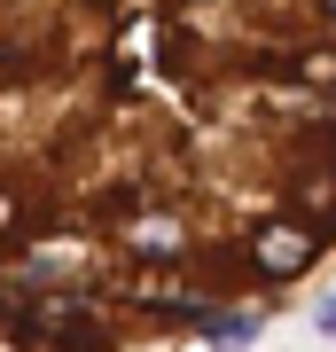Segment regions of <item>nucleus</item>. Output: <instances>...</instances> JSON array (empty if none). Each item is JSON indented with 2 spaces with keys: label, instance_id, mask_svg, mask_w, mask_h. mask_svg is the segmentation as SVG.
Masks as SVG:
<instances>
[{
  "label": "nucleus",
  "instance_id": "f257e3e1",
  "mask_svg": "<svg viewBox=\"0 0 336 352\" xmlns=\"http://www.w3.org/2000/svg\"><path fill=\"white\" fill-rule=\"evenodd\" d=\"M336 251V0H0V352H172Z\"/></svg>",
  "mask_w": 336,
  "mask_h": 352
}]
</instances>
